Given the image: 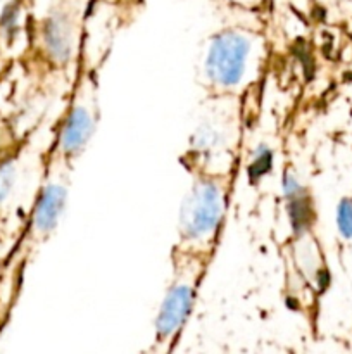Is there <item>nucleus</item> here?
Listing matches in <instances>:
<instances>
[{
  "instance_id": "nucleus-1",
  "label": "nucleus",
  "mask_w": 352,
  "mask_h": 354,
  "mask_svg": "<svg viewBox=\"0 0 352 354\" xmlns=\"http://www.w3.org/2000/svg\"><path fill=\"white\" fill-rule=\"evenodd\" d=\"M224 211V189L217 180L200 178L193 183L182 207L179 234L186 244H207L216 235Z\"/></svg>"
},
{
  "instance_id": "nucleus-2",
  "label": "nucleus",
  "mask_w": 352,
  "mask_h": 354,
  "mask_svg": "<svg viewBox=\"0 0 352 354\" xmlns=\"http://www.w3.org/2000/svg\"><path fill=\"white\" fill-rule=\"evenodd\" d=\"M251 55V40L238 31L216 35L207 54L206 75L217 88H233L242 82Z\"/></svg>"
},
{
  "instance_id": "nucleus-3",
  "label": "nucleus",
  "mask_w": 352,
  "mask_h": 354,
  "mask_svg": "<svg viewBox=\"0 0 352 354\" xmlns=\"http://www.w3.org/2000/svg\"><path fill=\"white\" fill-rule=\"evenodd\" d=\"M200 263L186 261L185 265H179L176 280L169 287L166 299L162 303L161 311L157 318V342H166L182 328L183 322L188 317L192 310L193 297H195L197 282H199Z\"/></svg>"
},
{
  "instance_id": "nucleus-4",
  "label": "nucleus",
  "mask_w": 352,
  "mask_h": 354,
  "mask_svg": "<svg viewBox=\"0 0 352 354\" xmlns=\"http://www.w3.org/2000/svg\"><path fill=\"white\" fill-rule=\"evenodd\" d=\"M95 128V100L93 85L86 80L81 83L59 133V152L64 158L76 156L86 145Z\"/></svg>"
},
{
  "instance_id": "nucleus-5",
  "label": "nucleus",
  "mask_w": 352,
  "mask_h": 354,
  "mask_svg": "<svg viewBox=\"0 0 352 354\" xmlns=\"http://www.w3.org/2000/svg\"><path fill=\"white\" fill-rule=\"evenodd\" d=\"M66 194H68V185L62 176L47 180L35 206L33 218H31L30 235L35 241H41L54 230L64 207Z\"/></svg>"
},
{
  "instance_id": "nucleus-6",
  "label": "nucleus",
  "mask_w": 352,
  "mask_h": 354,
  "mask_svg": "<svg viewBox=\"0 0 352 354\" xmlns=\"http://www.w3.org/2000/svg\"><path fill=\"white\" fill-rule=\"evenodd\" d=\"M41 37H43L45 48H47L52 59H55V61L68 59L69 52L72 48V38H75L71 17L62 12L52 14L45 21Z\"/></svg>"
},
{
  "instance_id": "nucleus-7",
  "label": "nucleus",
  "mask_w": 352,
  "mask_h": 354,
  "mask_svg": "<svg viewBox=\"0 0 352 354\" xmlns=\"http://www.w3.org/2000/svg\"><path fill=\"white\" fill-rule=\"evenodd\" d=\"M337 223L344 237L352 239V201L344 199L338 204Z\"/></svg>"
},
{
  "instance_id": "nucleus-8",
  "label": "nucleus",
  "mask_w": 352,
  "mask_h": 354,
  "mask_svg": "<svg viewBox=\"0 0 352 354\" xmlns=\"http://www.w3.org/2000/svg\"><path fill=\"white\" fill-rule=\"evenodd\" d=\"M237 2H242V0H237Z\"/></svg>"
}]
</instances>
